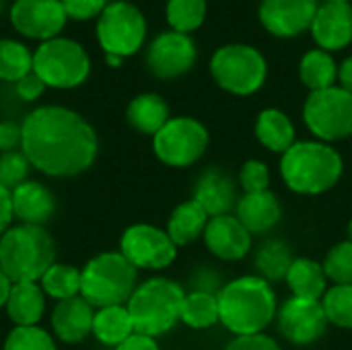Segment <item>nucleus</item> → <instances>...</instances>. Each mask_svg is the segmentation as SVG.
I'll use <instances>...</instances> for the list:
<instances>
[{
    "mask_svg": "<svg viewBox=\"0 0 352 350\" xmlns=\"http://www.w3.org/2000/svg\"><path fill=\"white\" fill-rule=\"evenodd\" d=\"M21 151L31 167L50 177H72L97 159L99 138L76 111L60 105L33 109L21 124Z\"/></svg>",
    "mask_w": 352,
    "mask_h": 350,
    "instance_id": "nucleus-1",
    "label": "nucleus"
},
{
    "mask_svg": "<svg viewBox=\"0 0 352 350\" xmlns=\"http://www.w3.org/2000/svg\"><path fill=\"white\" fill-rule=\"evenodd\" d=\"M217 299L219 324L233 336L264 334L276 320L278 299L274 287L258 274L227 281Z\"/></svg>",
    "mask_w": 352,
    "mask_h": 350,
    "instance_id": "nucleus-2",
    "label": "nucleus"
},
{
    "mask_svg": "<svg viewBox=\"0 0 352 350\" xmlns=\"http://www.w3.org/2000/svg\"><path fill=\"white\" fill-rule=\"evenodd\" d=\"M278 171L285 186L299 196H322L338 186L344 173L342 155L322 140H297L280 155Z\"/></svg>",
    "mask_w": 352,
    "mask_h": 350,
    "instance_id": "nucleus-3",
    "label": "nucleus"
},
{
    "mask_svg": "<svg viewBox=\"0 0 352 350\" xmlns=\"http://www.w3.org/2000/svg\"><path fill=\"white\" fill-rule=\"evenodd\" d=\"M184 297V287L171 278L155 276L140 283L126 303L134 332L151 338L171 332L182 320Z\"/></svg>",
    "mask_w": 352,
    "mask_h": 350,
    "instance_id": "nucleus-4",
    "label": "nucleus"
},
{
    "mask_svg": "<svg viewBox=\"0 0 352 350\" xmlns=\"http://www.w3.org/2000/svg\"><path fill=\"white\" fill-rule=\"evenodd\" d=\"M54 262L56 243L43 227L16 225L0 237V270L12 283H39Z\"/></svg>",
    "mask_w": 352,
    "mask_h": 350,
    "instance_id": "nucleus-5",
    "label": "nucleus"
},
{
    "mask_svg": "<svg viewBox=\"0 0 352 350\" xmlns=\"http://www.w3.org/2000/svg\"><path fill=\"white\" fill-rule=\"evenodd\" d=\"M80 274V297L95 309L126 305L138 287V270L120 252H103L91 258Z\"/></svg>",
    "mask_w": 352,
    "mask_h": 350,
    "instance_id": "nucleus-6",
    "label": "nucleus"
},
{
    "mask_svg": "<svg viewBox=\"0 0 352 350\" xmlns=\"http://www.w3.org/2000/svg\"><path fill=\"white\" fill-rule=\"evenodd\" d=\"M210 76L223 91L237 97H250L264 87L268 64L254 45L227 43L212 54Z\"/></svg>",
    "mask_w": 352,
    "mask_h": 350,
    "instance_id": "nucleus-7",
    "label": "nucleus"
},
{
    "mask_svg": "<svg viewBox=\"0 0 352 350\" xmlns=\"http://www.w3.org/2000/svg\"><path fill=\"white\" fill-rule=\"evenodd\" d=\"M33 72L52 89L80 87L91 72L87 50L68 37L41 41L33 52Z\"/></svg>",
    "mask_w": 352,
    "mask_h": 350,
    "instance_id": "nucleus-8",
    "label": "nucleus"
},
{
    "mask_svg": "<svg viewBox=\"0 0 352 350\" xmlns=\"http://www.w3.org/2000/svg\"><path fill=\"white\" fill-rule=\"evenodd\" d=\"M208 144H210L208 128L192 116L171 118L153 136L155 157L163 165L173 169H188L196 165L206 155Z\"/></svg>",
    "mask_w": 352,
    "mask_h": 350,
    "instance_id": "nucleus-9",
    "label": "nucleus"
},
{
    "mask_svg": "<svg viewBox=\"0 0 352 350\" xmlns=\"http://www.w3.org/2000/svg\"><path fill=\"white\" fill-rule=\"evenodd\" d=\"M303 122L316 140L340 142L352 136V95L334 85L314 91L303 103Z\"/></svg>",
    "mask_w": 352,
    "mask_h": 350,
    "instance_id": "nucleus-10",
    "label": "nucleus"
},
{
    "mask_svg": "<svg viewBox=\"0 0 352 350\" xmlns=\"http://www.w3.org/2000/svg\"><path fill=\"white\" fill-rule=\"evenodd\" d=\"M95 33L105 54L128 58L134 56L146 39V19L136 4L118 0L107 4L99 14Z\"/></svg>",
    "mask_w": 352,
    "mask_h": 350,
    "instance_id": "nucleus-11",
    "label": "nucleus"
},
{
    "mask_svg": "<svg viewBox=\"0 0 352 350\" xmlns=\"http://www.w3.org/2000/svg\"><path fill=\"white\" fill-rule=\"evenodd\" d=\"M177 250L165 229L148 223L130 225L120 239V254L136 270H165L175 262Z\"/></svg>",
    "mask_w": 352,
    "mask_h": 350,
    "instance_id": "nucleus-12",
    "label": "nucleus"
},
{
    "mask_svg": "<svg viewBox=\"0 0 352 350\" xmlns=\"http://www.w3.org/2000/svg\"><path fill=\"white\" fill-rule=\"evenodd\" d=\"M274 322L280 336L293 347H311L320 342L330 328L322 299H303L293 295L278 305Z\"/></svg>",
    "mask_w": 352,
    "mask_h": 350,
    "instance_id": "nucleus-13",
    "label": "nucleus"
},
{
    "mask_svg": "<svg viewBox=\"0 0 352 350\" xmlns=\"http://www.w3.org/2000/svg\"><path fill=\"white\" fill-rule=\"evenodd\" d=\"M198 60L196 43L190 35L165 31L157 35L146 50V68L161 80H173L194 68Z\"/></svg>",
    "mask_w": 352,
    "mask_h": 350,
    "instance_id": "nucleus-14",
    "label": "nucleus"
},
{
    "mask_svg": "<svg viewBox=\"0 0 352 350\" xmlns=\"http://www.w3.org/2000/svg\"><path fill=\"white\" fill-rule=\"evenodd\" d=\"M66 21L62 0H14L10 6L12 27L29 39L47 41L60 37Z\"/></svg>",
    "mask_w": 352,
    "mask_h": 350,
    "instance_id": "nucleus-15",
    "label": "nucleus"
},
{
    "mask_svg": "<svg viewBox=\"0 0 352 350\" xmlns=\"http://www.w3.org/2000/svg\"><path fill=\"white\" fill-rule=\"evenodd\" d=\"M202 239L208 254L219 262H241L252 254L254 245V235L235 215L210 217Z\"/></svg>",
    "mask_w": 352,
    "mask_h": 350,
    "instance_id": "nucleus-16",
    "label": "nucleus"
},
{
    "mask_svg": "<svg viewBox=\"0 0 352 350\" xmlns=\"http://www.w3.org/2000/svg\"><path fill=\"white\" fill-rule=\"evenodd\" d=\"M318 0H262L258 17L262 27L276 37H297L311 29Z\"/></svg>",
    "mask_w": 352,
    "mask_h": 350,
    "instance_id": "nucleus-17",
    "label": "nucleus"
},
{
    "mask_svg": "<svg viewBox=\"0 0 352 350\" xmlns=\"http://www.w3.org/2000/svg\"><path fill=\"white\" fill-rule=\"evenodd\" d=\"M239 184L221 167H208L200 173L194 186L192 200L198 202L208 217H221V215H233L237 200L241 194H237Z\"/></svg>",
    "mask_w": 352,
    "mask_h": 350,
    "instance_id": "nucleus-18",
    "label": "nucleus"
},
{
    "mask_svg": "<svg viewBox=\"0 0 352 350\" xmlns=\"http://www.w3.org/2000/svg\"><path fill=\"white\" fill-rule=\"evenodd\" d=\"M309 31L320 50L330 54L344 50L352 43V6L349 2H324Z\"/></svg>",
    "mask_w": 352,
    "mask_h": 350,
    "instance_id": "nucleus-19",
    "label": "nucleus"
},
{
    "mask_svg": "<svg viewBox=\"0 0 352 350\" xmlns=\"http://www.w3.org/2000/svg\"><path fill=\"white\" fill-rule=\"evenodd\" d=\"M233 215L252 235H266L280 223L283 204L272 190L241 194Z\"/></svg>",
    "mask_w": 352,
    "mask_h": 350,
    "instance_id": "nucleus-20",
    "label": "nucleus"
},
{
    "mask_svg": "<svg viewBox=\"0 0 352 350\" xmlns=\"http://www.w3.org/2000/svg\"><path fill=\"white\" fill-rule=\"evenodd\" d=\"M95 307H91L80 295L58 301L52 314V328L58 340L66 344H78L93 332Z\"/></svg>",
    "mask_w": 352,
    "mask_h": 350,
    "instance_id": "nucleus-21",
    "label": "nucleus"
},
{
    "mask_svg": "<svg viewBox=\"0 0 352 350\" xmlns=\"http://www.w3.org/2000/svg\"><path fill=\"white\" fill-rule=\"evenodd\" d=\"M12 200V215L21 221V225H37L43 227L54 217L56 200L47 186L27 179L19 188L10 192Z\"/></svg>",
    "mask_w": 352,
    "mask_h": 350,
    "instance_id": "nucleus-22",
    "label": "nucleus"
},
{
    "mask_svg": "<svg viewBox=\"0 0 352 350\" xmlns=\"http://www.w3.org/2000/svg\"><path fill=\"white\" fill-rule=\"evenodd\" d=\"M254 134L258 142L274 155L287 153L297 142V130L293 120L278 107H266L258 113Z\"/></svg>",
    "mask_w": 352,
    "mask_h": 350,
    "instance_id": "nucleus-23",
    "label": "nucleus"
},
{
    "mask_svg": "<svg viewBox=\"0 0 352 350\" xmlns=\"http://www.w3.org/2000/svg\"><path fill=\"white\" fill-rule=\"evenodd\" d=\"M4 307L14 326H37L45 314V293L39 283H12Z\"/></svg>",
    "mask_w": 352,
    "mask_h": 350,
    "instance_id": "nucleus-24",
    "label": "nucleus"
},
{
    "mask_svg": "<svg viewBox=\"0 0 352 350\" xmlns=\"http://www.w3.org/2000/svg\"><path fill=\"white\" fill-rule=\"evenodd\" d=\"M126 120L138 134L155 136L171 120V111L161 95L140 93L128 103Z\"/></svg>",
    "mask_w": 352,
    "mask_h": 350,
    "instance_id": "nucleus-25",
    "label": "nucleus"
},
{
    "mask_svg": "<svg viewBox=\"0 0 352 350\" xmlns=\"http://www.w3.org/2000/svg\"><path fill=\"white\" fill-rule=\"evenodd\" d=\"M208 221H210V217L204 212V208L190 198L171 210L165 231L177 248H184L204 235Z\"/></svg>",
    "mask_w": 352,
    "mask_h": 350,
    "instance_id": "nucleus-26",
    "label": "nucleus"
},
{
    "mask_svg": "<svg viewBox=\"0 0 352 350\" xmlns=\"http://www.w3.org/2000/svg\"><path fill=\"white\" fill-rule=\"evenodd\" d=\"M285 283L293 297H303V299H322L330 287L322 262L314 258H295L287 272Z\"/></svg>",
    "mask_w": 352,
    "mask_h": 350,
    "instance_id": "nucleus-27",
    "label": "nucleus"
},
{
    "mask_svg": "<svg viewBox=\"0 0 352 350\" xmlns=\"http://www.w3.org/2000/svg\"><path fill=\"white\" fill-rule=\"evenodd\" d=\"M293 260H295V256L291 252V245L278 237L264 239L254 254V264H256L258 276H262L270 285L287 278V272H289Z\"/></svg>",
    "mask_w": 352,
    "mask_h": 350,
    "instance_id": "nucleus-28",
    "label": "nucleus"
},
{
    "mask_svg": "<svg viewBox=\"0 0 352 350\" xmlns=\"http://www.w3.org/2000/svg\"><path fill=\"white\" fill-rule=\"evenodd\" d=\"M91 334L105 347H113V349L120 347L124 340H128L134 334V324L128 314V307L111 305V307L97 309L93 318Z\"/></svg>",
    "mask_w": 352,
    "mask_h": 350,
    "instance_id": "nucleus-29",
    "label": "nucleus"
},
{
    "mask_svg": "<svg viewBox=\"0 0 352 350\" xmlns=\"http://www.w3.org/2000/svg\"><path fill=\"white\" fill-rule=\"evenodd\" d=\"M299 78L309 89V93L330 89L338 80V64L330 52L320 47L309 50L299 62Z\"/></svg>",
    "mask_w": 352,
    "mask_h": 350,
    "instance_id": "nucleus-30",
    "label": "nucleus"
},
{
    "mask_svg": "<svg viewBox=\"0 0 352 350\" xmlns=\"http://www.w3.org/2000/svg\"><path fill=\"white\" fill-rule=\"evenodd\" d=\"M182 324L192 330H208L219 324V299L217 293L190 291L182 303Z\"/></svg>",
    "mask_w": 352,
    "mask_h": 350,
    "instance_id": "nucleus-31",
    "label": "nucleus"
},
{
    "mask_svg": "<svg viewBox=\"0 0 352 350\" xmlns=\"http://www.w3.org/2000/svg\"><path fill=\"white\" fill-rule=\"evenodd\" d=\"M80 283H82V274L76 266L58 264V262H54L47 268V272L39 278V287L43 289V293L56 301H64L80 295Z\"/></svg>",
    "mask_w": 352,
    "mask_h": 350,
    "instance_id": "nucleus-32",
    "label": "nucleus"
},
{
    "mask_svg": "<svg viewBox=\"0 0 352 350\" xmlns=\"http://www.w3.org/2000/svg\"><path fill=\"white\" fill-rule=\"evenodd\" d=\"M33 72L31 50L14 39H0V80L16 83Z\"/></svg>",
    "mask_w": 352,
    "mask_h": 350,
    "instance_id": "nucleus-33",
    "label": "nucleus"
},
{
    "mask_svg": "<svg viewBox=\"0 0 352 350\" xmlns=\"http://www.w3.org/2000/svg\"><path fill=\"white\" fill-rule=\"evenodd\" d=\"M206 0H167L165 17L171 31L190 35L206 19Z\"/></svg>",
    "mask_w": 352,
    "mask_h": 350,
    "instance_id": "nucleus-34",
    "label": "nucleus"
},
{
    "mask_svg": "<svg viewBox=\"0 0 352 350\" xmlns=\"http://www.w3.org/2000/svg\"><path fill=\"white\" fill-rule=\"evenodd\" d=\"M330 326L352 330V285H332L322 297Z\"/></svg>",
    "mask_w": 352,
    "mask_h": 350,
    "instance_id": "nucleus-35",
    "label": "nucleus"
},
{
    "mask_svg": "<svg viewBox=\"0 0 352 350\" xmlns=\"http://www.w3.org/2000/svg\"><path fill=\"white\" fill-rule=\"evenodd\" d=\"M322 266L332 285H352V241L344 239L332 245Z\"/></svg>",
    "mask_w": 352,
    "mask_h": 350,
    "instance_id": "nucleus-36",
    "label": "nucleus"
},
{
    "mask_svg": "<svg viewBox=\"0 0 352 350\" xmlns=\"http://www.w3.org/2000/svg\"><path fill=\"white\" fill-rule=\"evenodd\" d=\"M4 350H58L54 338L39 326H27L19 328L14 326L6 340H4Z\"/></svg>",
    "mask_w": 352,
    "mask_h": 350,
    "instance_id": "nucleus-37",
    "label": "nucleus"
},
{
    "mask_svg": "<svg viewBox=\"0 0 352 350\" xmlns=\"http://www.w3.org/2000/svg\"><path fill=\"white\" fill-rule=\"evenodd\" d=\"M29 167L31 163L23 155V151L0 153V186L12 192L14 188L27 182Z\"/></svg>",
    "mask_w": 352,
    "mask_h": 350,
    "instance_id": "nucleus-38",
    "label": "nucleus"
},
{
    "mask_svg": "<svg viewBox=\"0 0 352 350\" xmlns=\"http://www.w3.org/2000/svg\"><path fill=\"white\" fill-rule=\"evenodd\" d=\"M237 184L243 194L270 190V167L262 159H248L237 175Z\"/></svg>",
    "mask_w": 352,
    "mask_h": 350,
    "instance_id": "nucleus-39",
    "label": "nucleus"
},
{
    "mask_svg": "<svg viewBox=\"0 0 352 350\" xmlns=\"http://www.w3.org/2000/svg\"><path fill=\"white\" fill-rule=\"evenodd\" d=\"M62 6L68 19L89 21L95 17L99 19V14L107 6V0H62Z\"/></svg>",
    "mask_w": 352,
    "mask_h": 350,
    "instance_id": "nucleus-40",
    "label": "nucleus"
},
{
    "mask_svg": "<svg viewBox=\"0 0 352 350\" xmlns=\"http://www.w3.org/2000/svg\"><path fill=\"white\" fill-rule=\"evenodd\" d=\"M225 350H285L272 336L252 334V336H233V340L225 347Z\"/></svg>",
    "mask_w": 352,
    "mask_h": 350,
    "instance_id": "nucleus-41",
    "label": "nucleus"
},
{
    "mask_svg": "<svg viewBox=\"0 0 352 350\" xmlns=\"http://www.w3.org/2000/svg\"><path fill=\"white\" fill-rule=\"evenodd\" d=\"M14 91H16L19 99H23V101H35V99H39L43 95L45 83L35 72H29L27 76H23L21 80L14 83Z\"/></svg>",
    "mask_w": 352,
    "mask_h": 350,
    "instance_id": "nucleus-42",
    "label": "nucleus"
},
{
    "mask_svg": "<svg viewBox=\"0 0 352 350\" xmlns=\"http://www.w3.org/2000/svg\"><path fill=\"white\" fill-rule=\"evenodd\" d=\"M21 124L14 122H0V153L16 151L21 146Z\"/></svg>",
    "mask_w": 352,
    "mask_h": 350,
    "instance_id": "nucleus-43",
    "label": "nucleus"
},
{
    "mask_svg": "<svg viewBox=\"0 0 352 350\" xmlns=\"http://www.w3.org/2000/svg\"><path fill=\"white\" fill-rule=\"evenodd\" d=\"M14 215H12V200H10V190L0 186V237L10 229Z\"/></svg>",
    "mask_w": 352,
    "mask_h": 350,
    "instance_id": "nucleus-44",
    "label": "nucleus"
},
{
    "mask_svg": "<svg viewBox=\"0 0 352 350\" xmlns=\"http://www.w3.org/2000/svg\"><path fill=\"white\" fill-rule=\"evenodd\" d=\"M116 350H161L157 344V338L144 336V334H132L128 340H124Z\"/></svg>",
    "mask_w": 352,
    "mask_h": 350,
    "instance_id": "nucleus-45",
    "label": "nucleus"
},
{
    "mask_svg": "<svg viewBox=\"0 0 352 350\" xmlns=\"http://www.w3.org/2000/svg\"><path fill=\"white\" fill-rule=\"evenodd\" d=\"M338 83H340L338 87H342L346 93L352 95V56L338 66Z\"/></svg>",
    "mask_w": 352,
    "mask_h": 350,
    "instance_id": "nucleus-46",
    "label": "nucleus"
},
{
    "mask_svg": "<svg viewBox=\"0 0 352 350\" xmlns=\"http://www.w3.org/2000/svg\"><path fill=\"white\" fill-rule=\"evenodd\" d=\"M10 287H12V281L0 270V307L6 305L8 301V295H10Z\"/></svg>",
    "mask_w": 352,
    "mask_h": 350,
    "instance_id": "nucleus-47",
    "label": "nucleus"
},
{
    "mask_svg": "<svg viewBox=\"0 0 352 350\" xmlns=\"http://www.w3.org/2000/svg\"><path fill=\"white\" fill-rule=\"evenodd\" d=\"M105 60H107V64H109V66H122V62H124V58H120V56H111V54H105Z\"/></svg>",
    "mask_w": 352,
    "mask_h": 350,
    "instance_id": "nucleus-48",
    "label": "nucleus"
},
{
    "mask_svg": "<svg viewBox=\"0 0 352 350\" xmlns=\"http://www.w3.org/2000/svg\"><path fill=\"white\" fill-rule=\"evenodd\" d=\"M346 239L349 241H352V219L346 223Z\"/></svg>",
    "mask_w": 352,
    "mask_h": 350,
    "instance_id": "nucleus-49",
    "label": "nucleus"
},
{
    "mask_svg": "<svg viewBox=\"0 0 352 350\" xmlns=\"http://www.w3.org/2000/svg\"><path fill=\"white\" fill-rule=\"evenodd\" d=\"M326 2H349V0H326Z\"/></svg>",
    "mask_w": 352,
    "mask_h": 350,
    "instance_id": "nucleus-50",
    "label": "nucleus"
}]
</instances>
